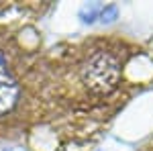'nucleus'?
I'll use <instances>...</instances> for the list:
<instances>
[{
	"mask_svg": "<svg viewBox=\"0 0 153 151\" xmlns=\"http://www.w3.org/2000/svg\"><path fill=\"white\" fill-rule=\"evenodd\" d=\"M141 47L120 35H88L47 49L45 127L74 143L98 137L131 102Z\"/></svg>",
	"mask_w": 153,
	"mask_h": 151,
	"instance_id": "f257e3e1",
	"label": "nucleus"
},
{
	"mask_svg": "<svg viewBox=\"0 0 153 151\" xmlns=\"http://www.w3.org/2000/svg\"><path fill=\"white\" fill-rule=\"evenodd\" d=\"M47 49L0 21V141L23 139L45 127Z\"/></svg>",
	"mask_w": 153,
	"mask_h": 151,
	"instance_id": "f03ea898",
	"label": "nucleus"
},
{
	"mask_svg": "<svg viewBox=\"0 0 153 151\" xmlns=\"http://www.w3.org/2000/svg\"><path fill=\"white\" fill-rule=\"evenodd\" d=\"M139 151H153V139L149 141V143H145V145H143Z\"/></svg>",
	"mask_w": 153,
	"mask_h": 151,
	"instance_id": "7ed1b4c3",
	"label": "nucleus"
}]
</instances>
